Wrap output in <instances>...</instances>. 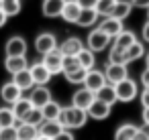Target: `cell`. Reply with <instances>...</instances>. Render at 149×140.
I'll list each match as a JSON object with an SVG mask.
<instances>
[{"label": "cell", "instance_id": "1", "mask_svg": "<svg viewBox=\"0 0 149 140\" xmlns=\"http://www.w3.org/2000/svg\"><path fill=\"white\" fill-rule=\"evenodd\" d=\"M57 122L63 126V130H76V128H82L88 122V114L80 108L68 106V108H61Z\"/></svg>", "mask_w": 149, "mask_h": 140}, {"label": "cell", "instance_id": "2", "mask_svg": "<svg viewBox=\"0 0 149 140\" xmlns=\"http://www.w3.org/2000/svg\"><path fill=\"white\" fill-rule=\"evenodd\" d=\"M110 37L108 35H104L100 29H94V31H90V35H88V39H86V47L92 51V53H100V51H104L108 45H110Z\"/></svg>", "mask_w": 149, "mask_h": 140}, {"label": "cell", "instance_id": "3", "mask_svg": "<svg viewBox=\"0 0 149 140\" xmlns=\"http://www.w3.org/2000/svg\"><path fill=\"white\" fill-rule=\"evenodd\" d=\"M114 89H116V100L118 102H133L135 97H137V93H139V87H137V83L133 81V79H123V81H118L116 85H114Z\"/></svg>", "mask_w": 149, "mask_h": 140}, {"label": "cell", "instance_id": "4", "mask_svg": "<svg viewBox=\"0 0 149 140\" xmlns=\"http://www.w3.org/2000/svg\"><path fill=\"white\" fill-rule=\"evenodd\" d=\"M41 63L47 67V71H49L51 75H57V73H61L63 55H61V51H59V49H53V51H49V53H45V55H43V61H41Z\"/></svg>", "mask_w": 149, "mask_h": 140}, {"label": "cell", "instance_id": "5", "mask_svg": "<svg viewBox=\"0 0 149 140\" xmlns=\"http://www.w3.org/2000/svg\"><path fill=\"white\" fill-rule=\"evenodd\" d=\"M104 77H106V83L116 85L118 81H123V79H127V77H129V69H127V65L108 63V65H106V69H104Z\"/></svg>", "mask_w": 149, "mask_h": 140}, {"label": "cell", "instance_id": "6", "mask_svg": "<svg viewBox=\"0 0 149 140\" xmlns=\"http://www.w3.org/2000/svg\"><path fill=\"white\" fill-rule=\"evenodd\" d=\"M94 100H96V93H94V91H90V89H86V87H80V89L74 91V95H72V106L86 112Z\"/></svg>", "mask_w": 149, "mask_h": 140}, {"label": "cell", "instance_id": "7", "mask_svg": "<svg viewBox=\"0 0 149 140\" xmlns=\"http://www.w3.org/2000/svg\"><path fill=\"white\" fill-rule=\"evenodd\" d=\"M53 49H57V39H55L53 33H41V35H37V39H35V51L37 53L45 55V53H49Z\"/></svg>", "mask_w": 149, "mask_h": 140}, {"label": "cell", "instance_id": "8", "mask_svg": "<svg viewBox=\"0 0 149 140\" xmlns=\"http://www.w3.org/2000/svg\"><path fill=\"white\" fill-rule=\"evenodd\" d=\"M6 57H25L27 55V41L23 37H10L4 45Z\"/></svg>", "mask_w": 149, "mask_h": 140}, {"label": "cell", "instance_id": "9", "mask_svg": "<svg viewBox=\"0 0 149 140\" xmlns=\"http://www.w3.org/2000/svg\"><path fill=\"white\" fill-rule=\"evenodd\" d=\"M86 89H90V91H98L102 85H106V77H104V71H100V69H90L88 73H86V79H84V83H82Z\"/></svg>", "mask_w": 149, "mask_h": 140}, {"label": "cell", "instance_id": "10", "mask_svg": "<svg viewBox=\"0 0 149 140\" xmlns=\"http://www.w3.org/2000/svg\"><path fill=\"white\" fill-rule=\"evenodd\" d=\"M29 100H31L33 108H43L45 104H49V102H51V91H49L45 85H37V87H33V89H31Z\"/></svg>", "mask_w": 149, "mask_h": 140}, {"label": "cell", "instance_id": "11", "mask_svg": "<svg viewBox=\"0 0 149 140\" xmlns=\"http://www.w3.org/2000/svg\"><path fill=\"white\" fill-rule=\"evenodd\" d=\"M110 108H112V106H108V104H104V102H100V100H94V102L90 104V108L86 110V114H88V118H92V120H106V118L110 116Z\"/></svg>", "mask_w": 149, "mask_h": 140}, {"label": "cell", "instance_id": "12", "mask_svg": "<svg viewBox=\"0 0 149 140\" xmlns=\"http://www.w3.org/2000/svg\"><path fill=\"white\" fill-rule=\"evenodd\" d=\"M29 71H31V77H33V83L35 85H47L49 79H51V73L47 71V67L43 63H33L29 65Z\"/></svg>", "mask_w": 149, "mask_h": 140}, {"label": "cell", "instance_id": "13", "mask_svg": "<svg viewBox=\"0 0 149 140\" xmlns=\"http://www.w3.org/2000/svg\"><path fill=\"white\" fill-rule=\"evenodd\" d=\"M98 29H100L104 35H108L110 39H114V37L123 31V21L114 19V16H104V21L98 25Z\"/></svg>", "mask_w": 149, "mask_h": 140}, {"label": "cell", "instance_id": "14", "mask_svg": "<svg viewBox=\"0 0 149 140\" xmlns=\"http://www.w3.org/2000/svg\"><path fill=\"white\" fill-rule=\"evenodd\" d=\"M57 49L61 51L63 57H68V55H78V53L84 49V43H82L80 37H70V39H65Z\"/></svg>", "mask_w": 149, "mask_h": 140}, {"label": "cell", "instance_id": "15", "mask_svg": "<svg viewBox=\"0 0 149 140\" xmlns=\"http://www.w3.org/2000/svg\"><path fill=\"white\" fill-rule=\"evenodd\" d=\"M63 4H65V0H43V4H41L43 16L57 19L61 14V10H63Z\"/></svg>", "mask_w": 149, "mask_h": 140}, {"label": "cell", "instance_id": "16", "mask_svg": "<svg viewBox=\"0 0 149 140\" xmlns=\"http://www.w3.org/2000/svg\"><path fill=\"white\" fill-rule=\"evenodd\" d=\"M80 12H82V8L78 6V2H76V0H65V4H63V10H61V14H59V16H61L65 23H72V25H76V21H78Z\"/></svg>", "mask_w": 149, "mask_h": 140}, {"label": "cell", "instance_id": "17", "mask_svg": "<svg viewBox=\"0 0 149 140\" xmlns=\"http://www.w3.org/2000/svg\"><path fill=\"white\" fill-rule=\"evenodd\" d=\"M0 97H2L6 104H15L17 100H21V97H23V91H21L13 81H6L2 87H0Z\"/></svg>", "mask_w": 149, "mask_h": 140}, {"label": "cell", "instance_id": "18", "mask_svg": "<svg viewBox=\"0 0 149 140\" xmlns=\"http://www.w3.org/2000/svg\"><path fill=\"white\" fill-rule=\"evenodd\" d=\"M13 83H15L21 91L33 89V87H35V83H33V77H31L29 67H27V69H23V71H19V73H15V75H13Z\"/></svg>", "mask_w": 149, "mask_h": 140}, {"label": "cell", "instance_id": "19", "mask_svg": "<svg viewBox=\"0 0 149 140\" xmlns=\"http://www.w3.org/2000/svg\"><path fill=\"white\" fill-rule=\"evenodd\" d=\"M31 110H33V104H31L29 97H21V100H17V102L13 104V114H15L17 122H23Z\"/></svg>", "mask_w": 149, "mask_h": 140}, {"label": "cell", "instance_id": "20", "mask_svg": "<svg viewBox=\"0 0 149 140\" xmlns=\"http://www.w3.org/2000/svg\"><path fill=\"white\" fill-rule=\"evenodd\" d=\"M27 67H29L27 57H6V59H4V69H6L10 75L23 71V69H27Z\"/></svg>", "mask_w": 149, "mask_h": 140}, {"label": "cell", "instance_id": "21", "mask_svg": "<svg viewBox=\"0 0 149 140\" xmlns=\"http://www.w3.org/2000/svg\"><path fill=\"white\" fill-rule=\"evenodd\" d=\"M96 100H100V102H104V104H108V106L116 104L118 100H116V89H114V85H112V83L102 85V87L96 91Z\"/></svg>", "mask_w": 149, "mask_h": 140}, {"label": "cell", "instance_id": "22", "mask_svg": "<svg viewBox=\"0 0 149 140\" xmlns=\"http://www.w3.org/2000/svg\"><path fill=\"white\" fill-rule=\"evenodd\" d=\"M17 134H19V140H37L39 128L37 126H31L27 122H19L17 124Z\"/></svg>", "mask_w": 149, "mask_h": 140}, {"label": "cell", "instance_id": "23", "mask_svg": "<svg viewBox=\"0 0 149 140\" xmlns=\"http://www.w3.org/2000/svg\"><path fill=\"white\" fill-rule=\"evenodd\" d=\"M96 21H98V12H96L94 8H82V12H80V16H78V21H76V25L86 29V27H94Z\"/></svg>", "mask_w": 149, "mask_h": 140}, {"label": "cell", "instance_id": "24", "mask_svg": "<svg viewBox=\"0 0 149 140\" xmlns=\"http://www.w3.org/2000/svg\"><path fill=\"white\" fill-rule=\"evenodd\" d=\"M78 57V63H80V67H84L86 71H90V69H94V65H96V55L84 45V49L76 55Z\"/></svg>", "mask_w": 149, "mask_h": 140}, {"label": "cell", "instance_id": "25", "mask_svg": "<svg viewBox=\"0 0 149 140\" xmlns=\"http://www.w3.org/2000/svg\"><path fill=\"white\" fill-rule=\"evenodd\" d=\"M61 130H63V126H61L57 120H45V122L39 126V134H41V136H47V138L57 136Z\"/></svg>", "mask_w": 149, "mask_h": 140}, {"label": "cell", "instance_id": "26", "mask_svg": "<svg viewBox=\"0 0 149 140\" xmlns=\"http://www.w3.org/2000/svg\"><path fill=\"white\" fill-rule=\"evenodd\" d=\"M131 10H133V2H129V0H116L114 10H112L110 16H114V19H118V21H125V19H129Z\"/></svg>", "mask_w": 149, "mask_h": 140}, {"label": "cell", "instance_id": "27", "mask_svg": "<svg viewBox=\"0 0 149 140\" xmlns=\"http://www.w3.org/2000/svg\"><path fill=\"white\" fill-rule=\"evenodd\" d=\"M112 41H114V47L127 49V47H131V45L137 41V37H135V33H131V31H125V29H123V31L112 39Z\"/></svg>", "mask_w": 149, "mask_h": 140}, {"label": "cell", "instance_id": "28", "mask_svg": "<svg viewBox=\"0 0 149 140\" xmlns=\"http://www.w3.org/2000/svg\"><path fill=\"white\" fill-rule=\"evenodd\" d=\"M21 8H23L21 0H0V10L6 16H17L21 12Z\"/></svg>", "mask_w": 149, "mask_h": 140}, {"label": "cell", "instance_id": "29", "mask_svg": "<svg viewBox=\"0 0 149 140\" xmlns=\"http://www.w3.org/2000/svg\"><path fill=\"white\" fill-rule=\"evenodd\" d=\"M137 126H133V124H123V126H118L116 128V132H114V140H133L135 138V134H137Z\"/></svg>", "mask_w": 149, "mask_h": 140}, {"label": "cell", "instance_id": "30", "mask_svg": "<svg viewBox=\"0 0 149 140\" xmlns=\"http://www.w3.org/2000/svg\"><path fill=\"white\" fill-rule=\"evenodd\" d=\"M125 53H127V61L131 63V61H137V59H141V57L145 55V47H143L141 41H135L131 47L125 49Z\"/></svg>", "mask_w": 149, "mask_h": 140}, {"label": "cell", "instance_id": "31", "mask_svg": "<svg viewBox=\"0 0 149 140\" xmlns=\"http://www.w3.org/2000/svg\"><path fill=\"white\" fill-rule=\"evenodd\" d=\"M59 112H61V106L57 102H49L41 108V114H43V120H57L59 118Z\"/></svg>", "mask_w": 149, "mask_h": 140}, {"label": "cell", "instance_id": "32", "mask_svg": "<svg viewBox=\"0 0 149 140\" xmlns=\"http://www.w3.org/2000/svg\"><path fill=\"white\" fill-rule=\"evenodd\" d=\"M114 4H116V0H98L94 10L98 12V16H110L114 10Z\"/></svg>", "mask_w": 149, "mask_h": 140}, {"label": "cell", "instance_id": "33", "mask_svg": "<svg viewBox=\"0 0 149 140\" xmlns=\"http://www.w3.org/2000/svg\"><path fill=\"white\" fill-rule=\"evenodd\" d=\"M17 118L13 114V108H0V128H6V126H17Z\"/></svg>", "mask_w": 149, "mask_h": 140}, {"label": "cell", "instance_id": "34", "mask_svg": "<svg viewBox=\"0 0 149 140\" xmlns=\"http://www.w3.org/2000/svg\"><path fill=\"white\" fill-rule=\"evenodd\" d=\"M86 69L84 67H78V69H74V71H70V73H63V77L70 81V83H74V85H82L84 83V79H86Z\"/></svg>", "mask_w": 149, "mask_h": 140}, {"label": "cell", "instance_id": "35", "mask_svg": "<svg viewBox=\"0 0 149 140\" xmlns=\"http://www.w3.org/2000/svg\"><path fill=\"white\" fill-rule=\"evenodd\" d=\"M108 63L127 65L129 61H127V53H125V49H120V47H114V45H112V49H110V55H108Z\"/></svg>", "mask_w": 149, "mask_h": 140}, {"label": "cell", "instance_id": "36", "mask_svg": "<svg viewBox=\"0 0 149 140\" xmlns=\"http://www.w3.org/2000/svg\"><path fill=\"white\" fill-rule=\"evenodd\" d=\"M23 122H27V124H31V126H41L45 120H43V114H41V108H33L29 114H27V118L23 120Z\"/></svg>", "mask_w": 149, "mask_h": 140}, {"label": "cell", "instance_id": "37", "mask_svg": "<svg viewBox=\"0 0 149 140\" xmlns=\"http://www.w3.org/2000/svg\"><path fill=\"white\" fill-rule=\"evenodd\" d=\"M78 67H80V63H78V57H76V55H68V57H63L61 73H70V71H74V69H78Z\"/></svg>", "mask_w": 149, "mask_h": 140}, {"label": "cell", "instance_id": "38", "mask_svg": "<svg viewBox=\"0 0 149 140\" xmlns=\"http://www.w3.org/2000/svg\"><path fill=\"white\" fill-rule=\"evenodd\" d=\"M0 140H19L17 126H6V128H0Z\"/></svg>", "mask_w": 149, "mask_h": 140}, {"label": "cell", "instance_id": "39", "mask_svg": "<svg viewBox=\"0 0 149 140\" xmlns=\"http://www.w3.org/2000/svg\"><path fill=\"white\" fill-rule=\"evenodd\" d=\"M51 140H74V134H72V130H61L57 136H53Z\"/></svg>", "mask_w": 149, "mask_h": 140}, {"label": "cell", "instance_id": "40", "mask_svg": "<svg viewBox=\"0 0 149 140\" xmlns=\"http://www.w3.org/2000/svg\"><path fill=\"white\" fill-rule=\"evenodd\" d=\"M76 2H78L80 8H94L98 0H76Z\"/></svg>", "mask_w": 149, "mask_h": 140}, {"label": "cell", "instance_id": "41", "mask_svg": "<svg viewBox=\"0 0 149 140\" xmlns=\"http://www.w3.org/2000/svg\"><path fill=\"white\" fill-rule=\"evenodd\" d=\"M133 6H137V8H149V0H133Z\"/></svg>", "mask_w": 149, "mask_h": 140}, {"label": "cell", "instance_id": "42", "mask_svg": "<svg viewBox=\"0 0 149 140\" xmlns=\"http://www.w3.org/2000/svg\"><path fill=\"white\" fill-rule=\"evenodd\" d=\"M141 104H143V108H149V91L147 89L141 93Z\"/></svg>", "mask_w": 149, "mask_h": 140}, {"label": "cell", "instance_id": "43", "mask_svg": "<svg viewBox=\"0 0 149 140\" xmlns=\"http://www.w3.org/2000/svg\"><path fill=\"white\" fill-rule=\"evenodd\" d=\"M141 35H143V41H145V43H149V23H145V27H143Z\"/></svg>", "mask_w": 149, "mask_h": 140}, {"label": "cell", "instance_id": "44", "mask_svg": "<svg viewBox=\"0 0 149 140\" xmlns=\"http://www.w3.org/2000/svg\"><path fill=\"white\" fill-rule=\"evenodd\" d=\"M141 83H143V87L149 83V69H145V71L141 73Z\"/></svg>", "mask_w": 149, "mask_h": 140}, {"label": "cell", "instance_id": "45", "mask_svg": "<svg viewBox=\"0 0 149 140\" xmlns=\"http://www.w3.org/2000/svg\"><path fill=\"white\" fill-rule=\"evenodd\" d=\"M133 140H149V138H147V136H145V134H143V132H141V128H139V130H137V134H135V138H133Z\"/></svg>", "mask_w": 149, "mask_h": 140}, {"label": "cell", "instance_id": "46", "mask_svg": "<svg viewBox=\"0 0 149 140\" xmlns=\"http://www.w3.org/2000/svg\"><path fill=\"white\" fill-rule=\"evenodd\" d=\"M143 124H149V108H143Z\"/></svg>", "mask_w": 149, "mask_h": 140}, {"label": "cell", "instance_id": "47", "mask_svg": "<svg viewBox=\"0 0 149 140\" xmlns=\"http://www.w3.org/2000/svg\"><path fill=\"white\" fill-rule=\"evenodd\" d=\"M6 21H8V16H6V14H4L2 10H0V29H2V27L6 25Z\"/></svg>", "mask_w": 149, "mask_h": 140}, {"label": "cell", "instance_id": "48", "mask_svg": "<svg viewBox=\"0 0 149 140\" xmlns=\"http://www.w3.org/2000/svg\"><path fill=\"white\" fill-rule=\"evenodd\" d=\"M141 132H143V134H145V136L149 138V124H143V128H141Z\"/></svg>", "mask_w": 149, "mask_h": 140}, {"label": "cell", "instance_id": "49", "mask_svg": "<svg viewBox=\"0 0 149 140\" xmlns=\"http://www.w3.org/2000/svg\"><path fill=\"white\" fill-rule=\"evenodd\" d=\"M145 69H149V53H145Z\"/></svg>", "mask_w": 149, "mask_h": 140}, {"label": "cell", "instance_id": "50", "mask_svg": "<svg viewBox=\"0 0 149 140\" xmlns=\"http://www.w3.org/2000/svg\"><path fill=\"white\" fill-rule=\"evenodd\" d=\"M37 140H51V138H47V136H41V134H39V136H37Z\"/></svg>", "mask_w": 149, "mask_h": 140}, {"label": "cell", "instance_id": "51", "mask_svg": "<svg viewBox=\"0 0 149 140\" xmlns=\"http://www.w3.org/2000/svg\"><path fill=\"white\" fill-rule=\"evenodd\" d=\"M145 89H147V91H149V83H147V85H145Z\"/></svg>", "mask_w": 149, "mask_h": 140}, {"label": "cell", "instance_id": "52", "mask_svg": "<svg viewBox=\"0 0 149 140\" xmlns=\"http://www.w3.org/2000/svg\"><path fill=\"white\" fill-rule=\"evenodd\" d=\"M129 2H133V0H129Z\"/></svg>", "mask_w": 149, "mask_h": 140}, {"label": "cell", "instance_id": "53", "mask_svg": "<svg viewBox=\"0 0 149 140\" xmlns=\"http://www.w3.org/2000/svg\"><path fill=\"white\" fill-rule=\"evenodd\" d=\"M147 12H149V8H147Z\"/></svg>", "mask_w": 149, "mask_h": 140}]
</instances>
